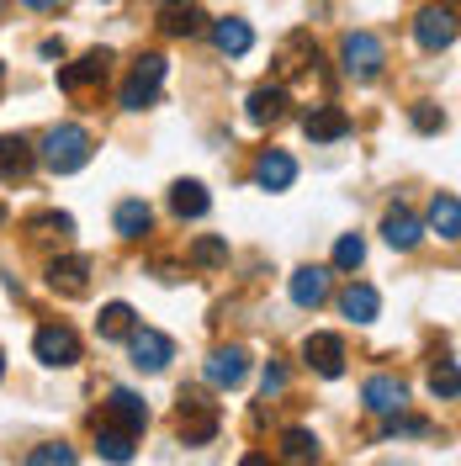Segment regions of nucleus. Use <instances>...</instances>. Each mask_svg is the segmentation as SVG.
Masks as SVG:
<instances>
[{
    "mask_svg": "<svg viewBox=\"0 0 461 466\" xmlns=\"http://www.w3.org/2000/svg\"><path fill=\"white\" fill-rule=\"evenodd\" d=\"M186 260L197 265V270H218V265H229V238H218V233H202L197 244H191V255Z\"/></svg>",
    "mask_w": 461,
    "mask_h": 466,
    "instance_id": "obj_26",
    "label": "nucleus"
},
{
    "mask_svg": "<svg viewBox=\"0 0 461 466\" xmlns=\"http://www.w3.org/2000/svg\"><path fill=\"white\" fill-rule=\"evenodd\" d=\"M340 58H345L350 80H376V75H382V64H387V48H382V37H376V32H350L345 43H340Z\"/></svg>",
    "mask_w": 461,
    "mask_h": 466,
    "instance_id": "obj_2",
    "label": "nucleus"
},
{
    "mask_svg": "<svg viewBox=\"0 0 461 466\" xmlns=\"http://www.w3.org/2000/svg\"><path fill=\"white\" fill-rule=\"evenodd\" d=\"M22 5H27V11H54L58 0H22Z\"/></svg>",
    "mask_w": 461,
    "mask_h": 466,
    "instance_id": "obj_36",
    "label": "nucleus"
},
{
    "mask_svg": "<svg viewBox=\"0 0 461 466\" xmlns=\"http://www.w3.org/2000/svg\"><path fill=\"white\" fill-rule=\"evenodd\" d=\"M0 377H5V360H0Z\"/></svg>",
    "mask_w": 461,
    "mask_h": 466,
    "instance_id": "obj_37",
    "label": "nucleus"
},
{
    "mask_svg": "<svg viewBox=\"0 0 461 466\" xmlns=\"http://www.w3.org/2000/svg\"><path fill=\"white\" fill-rule=\"evenodd\" d=\"M329 297V270L323 265H302L297 276H292V302L297 308H318Z\"/></svg>",
    "mask_w": 461,
    "mask_h": 466,
    "instance_id": "obj_18",
    "label": "nucleus"
},
{
    "mask_svg": "<svg viewBox=\"0 0 461 466\" xmlns=\"http://www.w3.org/2000/svg\"><path fill=\"white\" fill-rule=\"evenodd\" d=\"M90 159V133L80 127V122H64V127H54L48 138H43V165L54 175H75L86 170Z\"/></svg>",
    "mask_w": 461,
    "mask_h": 466,
    "instance_id": "obj_1",
    "label": "nucleus"
},
{
    "mask_svg": "<svg viewBox=\"0 0 461 466\" xmlns=\"http://www.w3.org/2000/svg\"><path fill=\"white\" fill-rule=\"evenodd\" d=\"M292 180H297V159L282 154V148H265L255 159V186L260 191H287Z\"/></svg>",
    "mask_w": 461,
    "mask_h": 466,
    "instance_id": "obj_11",
    "label": "nucleus"
},
{
    "mask_svg": "<svg viewBox=\"0 0 461 466\" xmlns=\"http://www.w3.org/2000/svg\"><path fill=\"white\" fill-rule=\"evenodd\" d=\"M86 276L90 265L80 260V255H64V260H48V287L64 291V297H80L86 291Z\"/></svg>",
    "mask_w": 461,
    "mask_h": 466,
    "instance_id": "obj_17",
    "label": "nucleus"
},
{
    "mask_svg": "<svg viewBox=\"0 0 461 466\" xmlns=\"http://www.w3.org/2000/svg\"><path fill=\"white\" fill-rule=\"evenodd\" d=\"M32 350H37L43 366H75V360H80V334L64 329V323H48V329H37Z\"/></svg>",
    "mask_w": 461,
    "mask_h": 466,
    "instance_id": "obj_7",
    "label": "nucleus"
},
{
    "mask_svg": "<svg viewBox=\"0 0 461 466\" xmlns=\"http://www.w3.org/2000/svg\"><path fill=\"white\" fill-rule=\"evenodd\" d=\"M27 175H32V144L5 133L0 138V180H27Z\"/></svg>",
    "mask_w": 461,
    "mask_h": 466,
    "instance_id": "obj_19",
    "label": "nucleus"
},
{
    "mask_svg": "<svg viewBox=\"0 0 461 466\" xmlns=\"http://www.w3.org/2000/svg\"><path fill=\"white\" fill-rule=\"evenodd\" d=\"M361 398H366V408H372V413H382V419H387V413H404L408 387L398 377H372L366 387H361Z\"/></svg>",
    "mask_w": 461,
    "mask_h": 466,
    "instance_id": "obj_13",
    "label": "nucleus"
},
{
    "mask_svg": "<svg viewBox=\"0 0 461 466\" xmlns=\"http://www.w3.org/2000/svg\"><path fill=\"white\" fill-rule=\"evenodd\" d=\"M159 86H165V58L144 54L138 64H133V80L122 86V106H128V112H144V106H154V101H159Z\"/></svg>",
    "mask_w": 461,
    "mask_h": 466,
    "instance_id": "obj_3",
    "label": "nucleus"
},
{
    "mask_svg": "<svg viewBox=\"0 0 461 466\" xmlns=\"http://www.w3.org/2000/svg\"><path fill=\"white\" fill-rule=\"evenodd\" d=\"M202 377L212 381V387H239V381L250 377V355H244V350H239V345L218 350V355L207 360V371H202Z\"/></svg>",
    "mask_w": 461,
    "mask_h": 466,
    "instance_id": "obj_15",
    "label": "nucleus"
},
{
    "mask_svg": "<svg viewBox=\"0 0 461 466\" xmlns=\"http://www.w3.org/2000/svg\"><path fill=\"white\" fill-rule=\"evenodd\" d=\"M133 323H138V313H133L128 302H107V308H101V319H96V329H101V339H128V334H133Z\"/></svg>",
    "mask_w": 461,
    "mask_h": 466,
    "instance_id": "obj_25",
    "label": "nucleus"
},
{
    "mask_svg": "<svg viewBox=\"0 0 461 466\" xmlns=\"http://www.w3.org/2000/svg\"><path fill=\"white\" fill-rule=\"evenodd\" d=\"M0 69H5V64H0Z\"/></svg>",
    "mask_w": 461,
    "mask_h": 466,
    "instance_id": "obj_38",
    "label": "nucleus"
},
{
    "mask_svg": "<svg viewBox=\"0 0 461 466\" xmlns=\"http://www.w3.org/2000/svg\"><path fill=\"white\" fill-rule=\"evenodd\" d=\"M107 69H112V54H107V48H90L80 64H64V69H58V90L101 86V80H107Z\"/></svg>",
    "mask_w": 461,
    "mask_h": 466,
    "instance_id": "obj_9",
    "label": "nucleus"
},
{
    "mask_svg": "<svg viewBox=\"0 0 461 466\" xmlns=\"http://www.w3.org/2000/svg\"><path fill=\"white\" fill-rule=\"evenodd\" d=\"M361 260H366V238H361V233H345V238L334 244V270H355Z\"/></svg>",
    "mask_w": 461,
    "mask_h": 466,
    "instance_id": "obj_32",
    "label": "nucleus"
},
{
    "mask_svg": "<svg viewBox=\"0 0 461 466\" xmlns=\"http://www.w3.org/2000/svg\"><path fill=\"white\" fill-rule=\"evenodd\" d=\"M382 238H387L393 249H414V244L425 238V223H419L408 207H393V212L382 218Z\"/></svg>",
    "mask_w": 461,
    "mask_h": 466,
    "instance_id": "obj_16",
    "label": "nucleus"
},
{
    "mask_svg": "<svg viewBox=\"0 0 461 466\" xmlns=\"http://www.w3.org/2000/svg\"><path fill=\"white\" fill-rule=\"evenodd\" d=\"M414 37H419L425 54H446V48L456 43V11H451V5H425V11L414 16Z\"/></svg>",
    "mask_w": 461,
    "mask_h": 466,
    "instance_id": "obj_4",
    "label": "nucleus"
},
{
    "mask_svg": "<svg viewBox=\"0 0 461 466\" xmlns=\"http://www.w3.org/2000/svg\"><path fill=\"white\" fill-rule=\"evenodd\" d=\"M302 133H308L313 144H334V138L350 133V112L345 106H313V112L302 116Z\"/></svg>",
    "mask_w": 461,
    "mask_h": 466,
    "instance_id": "obj_12",
    "label": "nucleus"
},
{
    "mask_svg": "<svg viewBox=\"0 0 461 466\" xmlns=\"http://www.w3.org/2000/svg\"><path fill=\"white\" fill-rule=\"evenodd\" d=\"M212 435H218V403H207L202 392H180V440L207 445Z\"/></svg>",
    "mask_w": 461,
    "mask_h": 466,
    "instance_id": "obj_5",
    "label": "nucleus"
},
{
    "mask_svg": "<svg viewBox=\"0 0 461 466\" xmlns=\"http://www.w3.org/2000/svg\"><path fill=\"white\" fill-rule=\"evenodd\" d=\"M430 228L446 238V244H456L461 238V202H456V191H440L430 202Z\"/></svg>",
    "mask_w": 461,
    "mask_h": 466,
    "instance_id": "obj_21",
    "label": "nucleus"
},
{
    "mask_svg": "<svg viewBox=\"0 0 461 466\" xmlns=\"http://www.w3.org/2000/svg\"><path fill=\"white\" fill-rule=\"evenodd\" d=\"M260 387H265V398H276V392H287V371H282V366L271 360V366H265V377H260Z\"/></svg>",
    "mask_w": 461,
    "mask_h": 466,
    "instance_id": "obj_35",
    "label": "nucleus"
},
{
    "mask_svg": "<svg viewBox=\"0 0 461 466\" xmlns=\"http://www.w3.org/2000/svg\"><path fill=\"white\" fill-rule=\"evenodd\" d=\"M202 27H207V16L191 0H165V11H159V32L165 37H197Z\"/></svg>",
    "mask_w": 461,
    "mask_h": 466,
    "instance_id": "obj_14",
    "label": "nucleus"
},
{
    "mask_svg": "<svg viewBox=\"0 0 461 466\" xmlns=\"http://www.w3.org/2000/svg\"><path fill=\"white\" fill-rule=\"evenodd\" d=\"M414 127H419V133H440V127H446V112H440L435 101H419V106H414Z\"/></svg>",
    "mask_w": 461,
    "mask_h": 466,
    "instance_id": "obj_34",
    "label": "nucleus"
},
{
    "mask_svg": "<svg viewBox=\"0 0 461 466\" xmlns=\"http://www.w3.org/2000/svg\"><path fill=\"white\" fill-rule=\"evenodd\" d=\"M282 112H287V86H260V90H250V106H244V116H250L255 127L276 122Z\"/></svg>",
    "mask_w": 461,
    "mask_h": 466,
    "instance_id": "obj_20",
    "label": "nucleus"
},
{
    "mask_svg": "<svg viewBox=\"0 0 461 466\" xmlns=\"http://www.w3.org/2000/svg\"><path fill=\"white\" fill-rule=\"evenodd\" d=\"M170 207H175V218H207L212 197H207L202 180H175L170 186Z\"/></svg>",
    "mask_w": 461,
    "mask_h": 466,
    "instance_id": "obj_23",
    "label": "nucleus"
},
{
    "mask_svg": "<svg viewBox=\"0 0 461 466\" xmlns=\"http://www.w3.org/2000/svg\"><path fill=\"white\" fill-rule=\"evenodd\" d=\"M96 456H107V461H133V435L101 430V435H96Z\"/></svg>",
    "mask_w": 461,
    "mask_h": 466,
    "instance_id": "obj_29",
    "label": "nucleus"
},
{
    "mask_svg": "<svg viewBox=\"0 0 461 466\" xmlns=\"http://www.w3.org/2000/svg\"><path fill=\"white\" fill-rule=\"evenodd\" d=\"M128 345H133V366H138V371H165V366L175 360L170 334H159V329H138V323H133Z\"/></svg>",
    "mask_w": 461,
    "mask_h": 466,
    "instance_id": "obj_8",
    "label": "nucleus"
},
{
    "mask_svg": "<svg viewBox=\"0 0 461 466\" xmlns=\"http://www.w3.org/2000/svg\"><path fill=\"white\" fill-rule=\"evenodd\" d=\"M282 456H287L292 466H308V461H318V440L308 435V430H287V435H282Z\"/></svg>",
    "mask_w": 461,
    "mask_h": 466,
    "instance_id": "obj_28",
    "label": "nucleus"
},
{
    "mask_svg": "<svg viewBox=\"0 0 461 466\" xmlns=\"http://www.w3.org/2000/svg\"><path fill=\"white\" fill-rule=\"evenodd\" d=\"M376 308H382V297H376V287H366V281L345 287V297H340V313H345L350 323H372Z\"/></svg>",
    "mask_w": 461,
    "mask_h": 466,
    "instance_id": "obj_24",
    "label": "nucleus"
},
{
    "mask_svg": "<svg viewBox=\"0 0 461 466\" xmlns=\"http://www.w3.org/2000/svg\"><path fill=\"white\" fill-rule=\"evenodd\" d=\"M149 223H154L149 202H122V207H117V233H122V238H144Z\"/></svg>",
    "mask_w": 461,
    "mask_h": 466,
    "instance_id": "obj_27",
    "label": "nucleus"
},
{
    "mask_svg": "<svg viewBox=\"0 0 461 466\" xmlns=\"http://www.w3.org/2000/svg\"><path fill=\"white\" fill-rule=\"evenodd\" d=\"M302 360H308V371H318L323 381L345 377V339H340V334H308V339H302Z\"/></svg>",
    "mask_w": 461,
    "mask_h": 466,
    "instance_id": "obj_6",
    "label": "nucleus"
},
{
    "mask_svg": "<svg viewBox=\"0 0 461 466\" xmlns=\"http://www.w3.org/2000/svg\"><path fill=\"white\" fill-rule=\"evenodd\" d=\"M430 392H435V398H446V403H456V392H461V371H456V360H440V366H435Z\"/></svg>",
    "mask_w": 461,
    "mask_h": 466,
    "instance_id": "obj_30",
    "label": "nucleus"
},
{
    "mask_svg": "<svg viewBox=\"0 0 461 466\" xmlns=\"http://www.w3.org/2000/svg\"><path fill=\"white\" fill-rule=\"evenodd\" d=\"M107 419H112V430H122V435H144L149 408H144V398H138V392L117 387L112 398H107Z\"/></svg>",
    "mask_w": 461,
    "mask_h": 466,
    "instance_id": "obj_10",
    "label": "nucleus"
},
{
    "mask_svg": "<svg viewBox=\"0 0 461 466\" xmlns=\"http://www.w3.org/2000/svg\"><path fill=\"white\" fill-rule=\"evenodd\" d=\"M212 43H218L229 58H244L250 48H255V32H250V22L229 16V22H212Z\"/></svg>",
    "mask_w": 461,
    "mask_h": 466,
    "instance_id": "obj_22",
    "label": "nucleus"
},
{
    "mask_svg": "<svg viewBox=\"0 0 461 466\" xmlns=\"http://www.w3.org/2000/svg\"><path fill=\"white\" fill-rule=\"evenodd\" d=\"M32 466H75V451L69 445H37V451H27Z\"/></svg>",
    "mask_w": 461,
    "mask_h": 466,
    "instance_id": "obj_33",
    "label": "nucleus"
},
{
    "mask_svg": "<svg viewBox=\"0 0 461 466\" xmlns=\"http://www.w3.org/2000/svg\"><path fill=\"white\" fill-rule=\"evenodd\" d=\"M32 233H37V238H69V233H75V218H69V212H37V218H32L27 223Z\"/></svg>",
    "mask_w": 461,
    "mask_h": 466,
    "instance_id": "obj_31",
    "label": "nucleus"
}]
</instances>
